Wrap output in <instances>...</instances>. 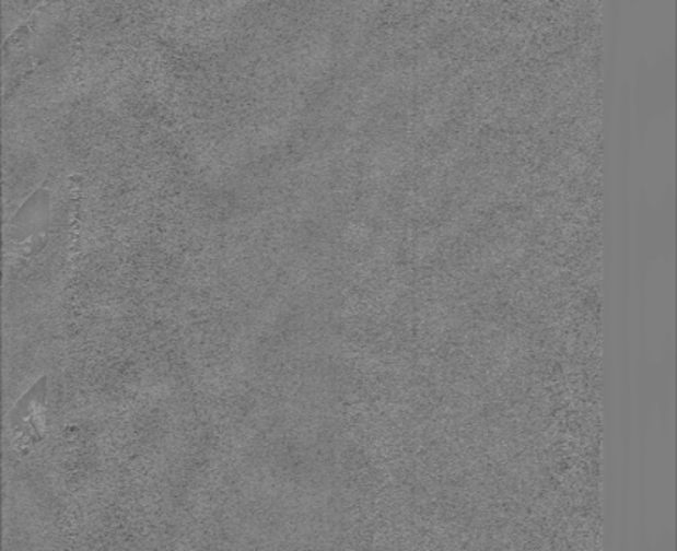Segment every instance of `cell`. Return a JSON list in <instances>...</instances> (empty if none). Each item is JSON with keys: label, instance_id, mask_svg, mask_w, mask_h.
I'll return each instance as SVG.
<instances>
[{"label": "cell", "instance_id": "cell-2", "mask_svg": "<svg viewBox=\"0 0 677 551\" xmlns=\"http://www.w3.org/2000/svg\"><path fill=\"white\" fill-rule=\"evenodd\" d=\"M50 219V192L39 188L32 198L23 202L22 208L13 214L9 223L10 238L15 242L32 238L33 235L46 232Z\"/></svg>", "mask_w": 677, "mask_h": 551}, {"label": "cell", "instance_id": "cell-1", "mask_svg": "<svg viewBox=\"0 0 677 551\" xmlns=\"http://www.w3.org/2000/svg\"><path fill=\"white\" fill-rule=\"evenodd\" d=\"M47 377H40L13 406L9 414V429L15 448L26 453L44 442L47 434Z\"/></svg>", "mask_w": 677, "mask_h": 551}]
</instances>
